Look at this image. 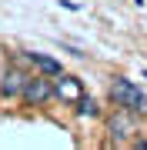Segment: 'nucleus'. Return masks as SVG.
I'll list each match as a JSON object with an SVG mask.
<instances>
[{"instance_id": "f257e3e1", "label": "nucleus", "mask_w": 147, "mask_h": 150, "mask_svg": "<svg viewBox=\"0 0 147 150\" xmlns=\"http://www.w3.org/2000/svg\"><path fill=\"white\" fill-rule=\"evenodd\" d=\"M110 100H114V107H127L137 117H147V93L137 83H131L127 77H114L110 80Z\"/></svg>"}, {"instance_id": "f03ea898", "label": "nucleus", "mask_w": 147, "mask_h": 150, "mask_svg": "<svg viewBox=\"0 0 147 150\" xmlns=\"http://www.w3.org/2000/svg\"><path fill=\"white\" fill-rule=\"evenodd\" d=\"M107 134H110V140L117 147H124L131 140V134H137V113H131L127 107H117L107 117Z\"/></svg>"}, {"instance_id": "7ed1b4c3", "label": "nucleus", "mask_w": 147, "mask_h": 150, "mask_svg": "<svg viewBox=\"0 0 147 150\" xmlns=\"http://www.w3.org/2000/svg\"><path fill=\"white\" fill-rule=\"evenodd\" d=\"M50 97H54V80H47V74H44V77H30V80H27L20 100L30 103V107H44Z\"/></svg>"}, {"instance_id": "20e7f679", "label": "nucleus", "mask_w": 147, "mask_h": 150, "mask_svg": "<svg viewBox=\"0 0 147 150\" xmlns=\"http://www.w3.org/2000/svg\"><path fill=\"white\" fill-rule=\"evenodd\" d=\"M54 97H57V100H64V103H77V100L84 97V83H80V77L64 74V70H60L57 80H54Z\"/></svg>"}, {"instance_id": "39448f33", "label": "nucleus", "mask_w": 147, "mask_h": 150, "mask_svg": "<svg viewBox=\"0 0 147 150\" xmlns=\"http://www.w3.org/2000/svg\"><path fill=\"white\" fill-rule=\"evenodd\" d=\"M30 74H23L20 67H7L4 74H0V93L10 97V100H20L23 97V87H27Z\"/></svg>"}, {"instance_id": "423d86ee", "label": "nucleus", "mask_w": 147, "mask_h": 150, "mask_svg": "<svg viewBox=\"0 0 147 150\" xmlns=\"http://www.w3.org/2000/svg\"><path fill=\"white\" fill-rule=\"evenodd\" d=\"M23 60H27V64H33V67H40V74H50V77L60 74V64H57L54 57H44V54H33V50H27V54H23Z\"/></svg>"}, {"instance_id": "0eeeda50", "label": "nucleus", "mask_w": 147, "mask_h": 150, "mask_svg": "<svg viewBox=\"0 0 147 150\" xmlns=\"http://www.w3.org/2000/svg\"><path fill=\"white\" fill-rule=\"evenodd\" d=\"M74 107H77V113H80V117H97V113H100V110H97V100H94V97H87V93H84Z\"/></svg>"}]
</instances>
